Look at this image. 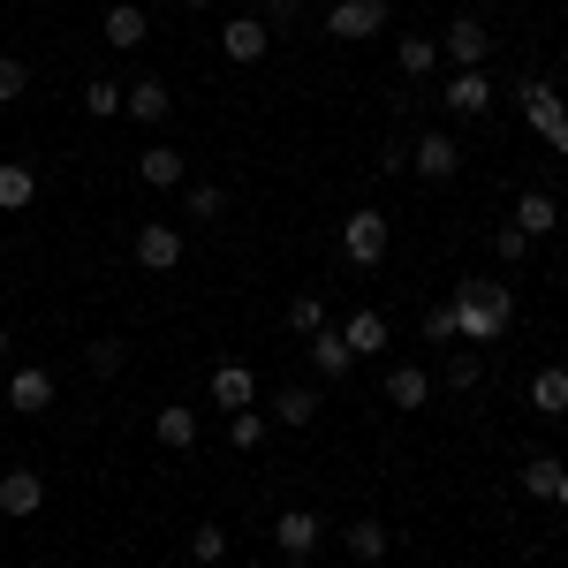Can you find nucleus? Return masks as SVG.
Returning a JSON list of instances; mask_svg holds the SVG:
<instances>
[{
	"mask_svg": "<svg viewBox=\"0 0 568 568\" xmlns=\"http://www.w3.org/2000/svg\"><path fill=\"white\" fill-rule=\"evenodd\" d=\"M342 342H349L356 356H379L387 349V318H379V311H356L349 326H342Z\"/></svg>",
	"mask_w": 568,
	"mask_h": 568,
	"instance_id": "23",
	"label": "nucleus"
},
{
	"mask_svg": "<svg viewBox=\"0 0 568 568\" xmlns=\"http://www.w3.org/2000/svg\"><path fill=\"white\" fill-rule=\"evenodd\" d=\"M136 265H144V273H175L182 265V227L144 220V227H136Z\"/></svg>",
	"mask_w": 568,
	"mask_h": 568,
	"instance_id": "5",
	"label": "nucleus"
},
{
	"mask_svg": "<svg viewBox=\"0 0 568 568\" xmlns=\"http://www.w3.org/2000/svg\"><path fill=\"white\" fill-rule=\"evenodd\" d=\"M265 433H273V417H258V409H227V447H235V455H258Z\"/></svg>",
	"mask_w": 568,
	"mask_h": 568,
	"instance_id": "18",
	"label": "nucleus"
},
{
	"mask_svg": "<svg viewBox=\"0 0 568 568\" xmlns=\"http://www.w3.org/2000/svg\"><path fill=\"white\" fill-rule=\"evenodd\" d=\"M326 31L334 39H379L387 31V0H334L326 8Z\"/></svg>",
	"mask_w": 568,
	"mask_h": 568,
	"instance_id": "4",
	"label": "nucleus"
},
{
	"mask_svg": "<svg viewBox=\"0 0 568 568\" xmlns=\"http://www.w3.org/2000/svg\"><path fill=\"white\" fill-rule=\"evenodd\" d=\"M318 538H326V524H318L311 508H288V516L273 524V546H281L288 561H311V554H318Z\"/></svg>",
	"mask_w": 568,
	"mask_h": 568,
	"instance_id": "7",
	"label": "nucleus"
},
{
	"mask_svg": "<svg viewBox=\"0 0 568 568\" xmlns=\"http://www.w3.org/2000/svg\"><path fill=\"white\" fill-rule=\"evenodd\" d=\"M220 554H227V530H220V524H197V530H190V561H197V568H213Z\"/></svg>",
	"mask_w": 568,
	"mask_h": 568,
	"instance_id": "30",
	"label": "nucleus"
},
{
	"mask_svg": "<svg viewBox=\"0 0 568 568\" xmlns=\"http://www.w3.org/2000/svg\"><path fill=\"white\" fill-rule=\"evenodd\" d=\"M39 508H45V478L39 470H0V516L23 524V516H39Z\"/></svg>",
	"mask_w": 568,
	"mask_h": 568,
	"instance_id": "9",
	"label": "nucleus"
},
{
	"mask_svg": "<svg viewBox=\"0 0 568 568\" xmlns=\"http://www.w3.org/2000/svg\"><path fill=\"white\" fill-rule=\"evenodd\" d=\"M296 16H304V0H265V8H258L265 31H281V23H296Z\"/></svg>",
	"mask_w": 568,
	"mask_h": 568,
	"instance_id": "38",
	"label": "nucleus"
},
{
	"mask_svg": "<svg viewBox=\"0 0 568 568\" xmlns=\"http://www.w3.org/2000/svg\"><path fill=\"white\" fill-rule=\"evenodd\" d=\"M220 53H227V61H243V69H251V61H265V53H273V31H265L258 16H235V23H227V31H220Z\"/></svg>",
	"mask_w": 568,
	"mask_h": 568,
	"instance_id": "11",
	"label": "nucleus"
},
{
	"mask_svg": "<svg viewBox=\"0 0 568 568\" xmlns=\"http://www.w3.org/2000/svg\"><path fill=\"white\" fill-rule=\"evenodd\" d=\"M136 175L152 182V190H182V152L175 144H152V152L136 160Z\"/></svg>",
	"mask_w": 568,
	"mask_h": 568,
	"instance_id": "20",
	"label": "nucleus"
},
{
	"mask_svg": "<svg viewBox=\"0 0 568 568\" xmlns=\"http://www.w3.org/2000/svg\"><path fill=\"white\" fill-rule=\"evenodd\" d=\"M39 197V175L31 168H0V213H23Z\"/></svg>",
	"mask_w": 568,
	"mask_h": 568,
	"instance_id": "26",
	"label": "nucleus"
},
{
	"mask_svg": "<svg viewBox=\"0 0 568 568\" xmlns=\"http://www.w3.org/2000/svg\"><path fill=\"white\" fill-rule=\"evenodd\" d=\"M530 493V500H554V485H561V463L554 455H538V463H524V478H516Z\"/></svg>",
	"mask_w": 568,
	"mask_h": 568,
	"instance_id": "29",
	"label": "nucleus"
},
{
	"mask_svg": "<svg viewBox=\"0 0 568 568\" xmlns=\"http://www.w3.org/2000/svg\"><path fill=\"white\" fill-rule=\"evenodd\" d=\"M425 334H433V342H463V326H455V304H433V311H425Z\"/></svg>",
	"mask_w": 568,
	"mask_h": 568,
	"instance_id": "36",
	"label": "nucleus"
},
{
	"mask_svg": "<svg viewBox=\"0 0 568 568\" xmlns=\"http://www.w3.org/2000/svg\"><path fill=\"white\" fill-rule=\"evenodd\" d=\"M152 433H160V447H197V409H160V417H152Z\"/></svg>",
	"mask_w": 568,
	"mask_h": 568,
	"instance_id": "24",
	"label": "nucleus"
},
{
	"mask_svg": "<svg viewBox=\"0 0 568 568\" xmlns=\"http://www.w3.org/2000/svg\"><path fill=\"white\" fill-rule=\"evenodd\" d=\"M439 53H447L455 69H485L493 39H485V23H478V16H455V23H447V39H439Z\"/></svg>",
	"mask_w": 568,
	"mask_h": 568,
	"instance_id": "6",
	"label": "nucleus"
},
{
	"mask_svg": "<svg viewBox=\"0 0 568 568\" xmlns=\"http://www.w3.org/2000/svg\"><path fill=\"white\" fill-rule=\"evenodd\" d=\"M342 546H349L356 561H379V554H387V524H372V516H356V524L342 530Z\"/></svg>",
	"mask_w": 568,
	"mask_h": 568,
	"instance_id": "25",
	"label": "nucleus"
},
{
	"mask_svg": "<svg viewBox=\"0 0 568 568\" xmlns=\"http://www.w3.org/2000/svg\"><path fill=\"white\" fill-rule=\"evenodd\" d=\"M8 409H23V417H39V409H53V372H39V364H23V372L8 379Z\"/></svg>",
	"mask_w": 568,
	"mask_h": 568,
	"instance_id": "14",
	"label": "nucleus"
},
{
	"mask_svg": "<svg viewBox=\"0 0 568 568\" xmlns=\"http://www.w3.org/2000/svg\"><path fill=\"white\" fill-rule=\"evenodd\" d=\"M447 106H455V114H485V106H493V84H485V69H455V84H447Z\"/></svg>",
	"mask_w": 568,
	"mask_h": 568,
	"instance_id": "17",
	"label": "nucleus"
},
{
	"mask_svg": "<svg viewBox=\"0 0 568 568\" xmlns=\"http://www.w3.org/2000/svg\"><path fill=\"white\" fill-rule=\"evenodd\" d=\"M311 417H318V387H281V394H273V425L304 433Z\"/></svg>",
	"mask_w": 568,
	"mask_h": 568,
	"instance_id": "16",
	"label": "nucleus"
},
{
	"mask_svg": "<svg viewBox=\"0 0 568 568\" xmlns=\"http://www.w3.org/2000/svg\"><path fill=\"white\" fill-rule=\"evenodd\" d=\"M144 31H152V23H144V8H130V0H114V8H106V45H122V53H130V45H144Z\"/></svg>",
	"mask_w": 568,
	"mask_h": 568,
	"instance_id": "19",
	"label": "nucleus"
},
{
	"mask_svg": "<svg viewBox=\"0 0 568 568\" xmlns=\"http://www.w3.org/2000/svg\"><path fill=\"white\" fill-rule=\"evenodd\" d=\"M91 379H114V372H122V342H91Z\"/></svg>",
	"mask_w": 568,
	"mask_h": 568,
	"instance_id": "35",
	"label": "nucleus"
},
{
	"mask_svg": "<svg viewBox=\"0 0 568 568\" xmlns=\"http://www.w3.org/2000/svg\"><path fill=\"white\" fill-rule=\"evenodd\" d=\"M493 251H500V265H524L530 235H524V227H500V235H493Z\"/></svg>",
	"mask_w": 568,
	"mask_h": 568,
	"instance_id": "37",
	"label": "nucleus"
},
{
	"mask_svg": "<svg viewBox=\"0 0 568 568\" xmlns=\"http://www.w3.org/2000/svg\"><path fill=\"white\" fill-rule=\"evenodd\" d=\"M387 402L394 409H425V402H433V379H425L417 364H394L387 372Z\"/></svg>",
	"mask_w": 568,
	"mask_h": 568,
	"instance_id": "15",
	"label": "nucleus"
},
{
	"mask_svg": "<svg viewBox=\"0 0 568 568\" xmlns=\"http://www.w3.org/2000/svg\"><path fill=\"white\" fill-rule=\"evenodd\" d=\"M554 500H561V508H568V463H561V485H554Z\"/></svg>",
	"mask_w": 568,
	"mask_h": 568,
	"instance_id": "39",
	"label": "nucleus"
},
{
	"mask_svg": "<svg viewBox=\"0 0 568 568\" xmlns=\"http://www.w3.org/2000/svg\"><path fill=\"white\" fill-rule=\"evenodd\" d=\"M516 106H524L530 130H538V136H546V144H554V152L568 160V106H561V91L538 84V77H524V84H516Z\"/></svg>",
	"mask_w": 568,
	"mask_h": 568,
	"instance_id": "2",
	"label": "nucleus"
},
{
	"mask_svg": "<svg viewBox=\"0 0 568 568\" xmlns=\"http://www.w3.org/2000/svg\"><path fill=\"white\" fill-rule=\"evenodd\" d=\"M530 409H546V417H568V372H561V364H546V372L530 379Z\"/></svg>",
	"mask_w": 568,
	"mask_h": 568,
	"instance_id": "21",
	"label": "nucleus"
},
{
	"mask_svg": "<svg viewBox=\"0 0 568 568\" xmlns=\"http://www.w3.org/2000/svg\"><path fill=\"white\" fill-rule=\"evenodd\" d=\"M288 326H296V334H318V326H326V304H318V296H296V304H288Z\"/></svg>",
	"mask_w": 568,
	"mask_h": 568,
	"instance_id": "31",
	"label": "nucleus"
},
{
	"mask_svg": "<svg viewBox=\"0 0 568 568\" xmlns=\"http://www.w3.org/2000/svg\"><path fill=\"white\" fill-rule=\"evenodd\" d=\"M213 402H220V409H258V379H251V364H213Z\"/></svg>",
	"mask_w": 568,
	"mask_h": 568,
	"instance_id": "13",
	"label": "nucleus"
},
{
	"mask_svg": "<svg viewBox=\"0 0 568 568\" xmlns=\"http://www.w3.org/2000/svg\"><path fill=\"white\" fill-rule=\"evenodd\" d=\"M84 114L91 122H114V114H122V84H114V77H91L84 84Z\"/></svg>",
	"mask_w": 568,
	"mask_h": 568,
	"instance_id": "28",
	"label": "nucleus"
},
{
	"mask_svg": "<svg viewBox=\"0 0 568 568\" xmlns=\"http://www.w3.org/2000/svg\"><path fill=\"white\" fill-rule=\"evenodd\" d=\"M311 364H318V379H349L356 372V349L342 342V326H318L311 334Z\"/></svg>",
	"mask_w": 568,
	"mask_h": 568,
	"instance_id": "12",
	"label": "nucleus"
},
{
	"mask_svg": "<svg viewBox=\"0 0 568 568\" xmlns=\"http://www.w3.org/2000/svg\"><path fill=\"white\" fill-rule=\"evenodd\" d=\"M23 91H31V69L0 53V106H8V99H23Z\"/></svg>",
	"mask_w": 568,
	"mask_h": 568,
	"instance_id": "34",
	"label": "nucleus"
},
{
	"mask_svg": "<svg viewBox=\"0 0 568 568\" xmlns=\"http://www.w3.org/2000/svg\"><path fill=\"white\" fill-rule=\"evenodd\" d=\"M447 304H455V326H463V342H470V349L500 342V334L516 326V296H508L500 281H463Z\"/></svg>",
	"mask_w": 568,
	"mask_h": 568,
	"instance_id": "1",
	"label": "nucleus"
},
{
	"mask_svg": "<svg viewBox=\"0 0 568 568\" xmlns=\"http://www.w3.org/2000/svg\"><path fill=\"white\" fill-rule=\"evenodd\" d=\"M122 114H130V122H144V130H160V122L175 114V99H168V84H160V77H136V84L122 91Z\"/></svg>",
	"mask_w": 568,
	"mask_h": 568,
	"instance_id": "8",
	"label": "nucleus"
},
{
	"mask_svg": "<svg viewBox=\"0 0 568 568\" xmlns=\"http://www.w3.org/2000/svg\"><path fill=\"white\" fill-rule=\"evenodd\" d=\"M190 213H197V220H220V213H227V190H220V182H197V190H190Z\"/></svg>",
	"mask_w": 568,
	"mask_h": 568,
	"instance_id": "32",
	"label": "nucleus"
},
{
	"mask_svg": "<svg viewBox=\"0 0 568 568\" xmlns=\"http://www.w3.org/2000/svg\"><path fill=\"white\" fill-rule=\"evenodd\" d=\"M554 220H561V205H554V197H546V190H524V197H516V227H524L530 243H538V235H546V227H554Z\"/></svg>",
	"mask_w": 568,
	"mask_h": 568,
	"instance_id": "22",
	"label": "nucleus"
},
{
	"mask_svg": "<svg viewBox=\"0 0 568 568\" xmlns=\"http://www.w3.org/2000/svg\"><path fill=\"white\" fill-rule=\"evenodd\" d=\"M478 372H485L478 349H455V356H447V387H478Z\"/></svg>",
	"mask_w": 568,
	"mask_h": 568,
	"instance_id": "33",
	"label": "nucleus"
},
{
	"mask_svg": "<svg viewBox=\"0 0 568 568\" xmlns=\"http://www.w3.org/2000/svg\"><path fill=\"white\" fill-rule=\"evenodd\" d=\"M0 356H8V326H0Z\"/></svg>",
	"mask_w": 568,
	"mask_h": 568,
	"instance_id": "41",
	"label": "nucleus"
},
{
	"mask_svg": "<svg viewBox=\"0 0 568 568\" xmlns=\"http://www.w3.org/2000/svg\"><path fill=\"white\" fill-rule=\"evenodd\" d=\"M394 69H402V77H433V69H439V45L433 39H402V45H394Z\"/></svg>",
	"mask_w": 568,
	"mask_h": 568,
	"instance_id": "27",
	"label": "nucleus"
},
{
	"mask_svg": "<svg viewBox=\"0 0 568 568\" xmlns=\"http://www.w3.org/2000/svg\"><path fill=\"white\" fill-rule=\"evenodd\" d=\"M342 251H349V265H364V273H372V265L387 258V220L372 213V205H364V213H349V220H342Z\"/></svg>",
	"mask_w": 568,
	"mask_h": 568,
	"instance_id": "3",
	"label": "nucleus"
},
{
	"mask_svg": "<svg viewBox=\"0 0 568 568\" xmlns=\"http://www.w3.org/2000/svg\"><path fill=\"white\" fill-rule=\"evenodd\" d=\"M182 8H213V0H182Z\"/></svg>",
	"mask_w": 568,
	"mask_h": 568,
	"instance_id": "40",
	"label": "nucleus"
},
{
	"mask_svg": "<svg viewBox=\"0 0 568 568\" xmlns=\"http://www.w3.org/2000/svg\"><path fill=\"white\" fill-rule=\"evenodd\" d=\"M409 168H417V175H425V182H447V175H455V168H463V152H455V136L425 130V136H417V144H409Z\"/></svg>",
	"mask_w": 568,
	"mask_h": 568,
	"instance_id": "10",
	"label": "nucleus"
}]
</instances>
